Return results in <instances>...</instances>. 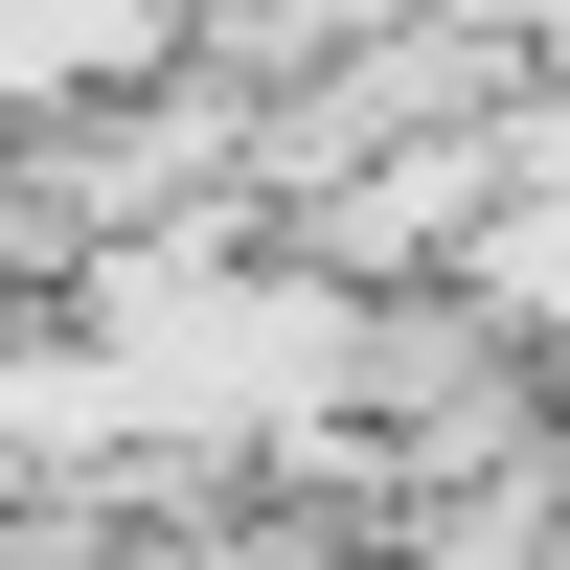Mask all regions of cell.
<instances>
[{"label":"cell","instance_id":"1","mask_svg":"<svg viewBox=\"0 0 570 570\" xmlns=\"http://www.w3.org/2000/svg\"><path fill=\"white\" fill-rule=\"evenodd\" d=\"M206 69V0H0V137L46 115H137Z\"/></svg>","mask_w":570,"mask_h":570}]
</instances>
